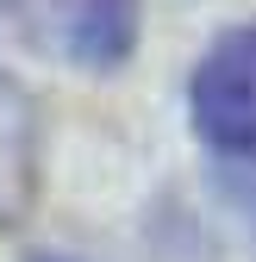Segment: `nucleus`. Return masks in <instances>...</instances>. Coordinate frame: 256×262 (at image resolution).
Returning a JSON list of instances; mask_svg holds the SVG:
<instances>
[{
    "label": "nucleus",
    "instance_id": "f03ea898",
    "mask_svg": "<svg viewBox=\"0 0 256 262\" xmlns=\"http://www.w3.org/2000/svg\"><path fill=\"white\" fill-rule=\"evenodd\" d=\"M69 56L94 69H119L138 44V0H69Z\"/></svg>",
    "mask_w": 256,
    "mask_h": 262
},
{
    "label": "nucleus",
    "instance_id": "7ed1b4c3",
    "mask_svg": "<svg viewBox=\"0 0 256 262\" xmlns=\"http://www.w3.org/2000/svg\"><path fill=\"white\" fill-rule=\"evenodd\" d=\"M31 200V100L0 75V225H13Z\"/></svg>",
    "mask_w": 256,
    "mask_h": 262
},
{
    "label": "nucleus",
    "instance_id": "f257e3e1",
    "mask_svg": "<svg viewBox=\"0 0 256 262\" xmlns=\"http://www.w3.org/2000/svg\"><path fill=\"white\" fill-rule=\"evenodd\" d=\"M194 125L219 150H256V25L225 31L194 69Z\"/></svg>",
    "mask_w": 256,
    "mask_h": 262
}]
</instances>
